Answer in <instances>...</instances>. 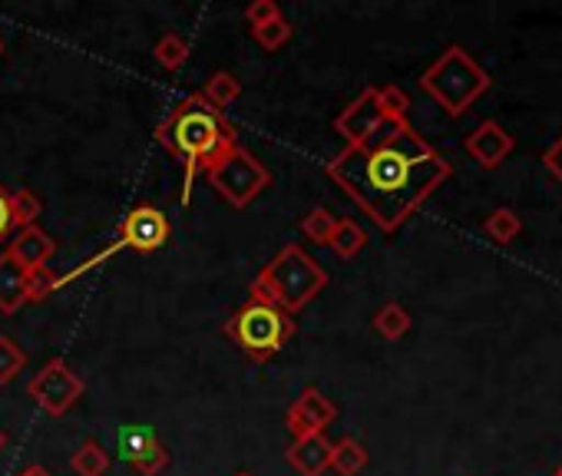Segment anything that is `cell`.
<instances>
[{"label":"cell","instance_id":"1","mask_svg":"<svg viewBox=\"0 0 562 476\" xmlns=\"http://www.w3.org/2000/svg\"><path fill=\"white\" fill-rule=\"evenodd\" d=\"M325 172L381 231H397L453 166L411 123H391L374 143L345 146Z\"/></svg>","mask_w":562,"mask_h":476},{"label":"cell","instance_id":"2","mask_svg":"<svg viewBox=\"0 0 562 476\" xmlns=\"http://www.w3.org/2000/svg\"><path fill=\"white\" fill-rule=\"evenodd\" d=\"M156 143L169 149L172 159H179L182 205H189L195 175L215 166L232 146H238V133L218 110H212L199 93H192L156 126Z\"/></svg>","mask_w":562,"mask_h":476},{"label":"cell","instance_id":"3","mask_svg":"<svg viewBox=\"0 0 562 476\" xmlns=\"http://www.w3.org/2000/svg\"><path fill=\"white\" fill-rule=\"evenodd\" d=\"M248 288H255L271 305H278L281 311H289L295 318L328 288V272L302 246H285L255 275Z\"/></svg>","mask_w":562,"mask_h":476},{"label":"cell","instance_id":"4","mask_svg":"<svg viewBox=\"0 0 562 476\" xmlns=\"http://www.w3.org/2000/svg\"><path fill=\"white\" fill-rule=\"evenodd\" d=\"M295 331H299L295 318L289 311H281L278 305H271L255 288H248V302L225 321L228 341L241 354H248L255 364L271 361L281 348L295 338Z\"/></svg>","mask_w":562,"mask_h":476},{"label":"cell","instance_id":"5","mask_svg":"<svg viewBox=\"0 0 562 476\" xmlns=\"http://www.w3.org/2000/svg\"><path fill=\"white\" fill-rule=\"evenodd\" d=\"M490 73L457 44H450L424 73H420V90L447 113V116H463L486 90H490Z\"/></svg>","mask_w":562,"mask_h":476},{"label":"cell","instance_id":"6","mask_svg":"<svg viewBox=\"0 0 562 476\" xmlns=\"http://www.w3.org/2000/svg\"><path fill=\"white\" fill-rule=\"evenodd\" d=\"M169 218L156 208V205H149V202H143V205H136V208H130L126 212V218L120 222V228H116V238L106 246V249H100L97 256H90L80 269H74L70 275H64V279H57V292L64 288V285H70L74 279H80L83 272H93L97 265H103L106 259H113V256H120V252H139V256H149V252H159L166 242H169Z\"/></svg>","mask_w":562,"mask_h":476},{"label":"cell","instance_id":"7","mask_svg":"<svg viewBox=\"0 0 562 476\" xmlns=\"http://www.w3.org/2000/svg\"><path fill=\"white\" fill-rule=\"evenodd\" d=\"M209 179V185L232 205V208H245L251 205L268 185H271V172L261 166V159L245 149L241 143L232 146L215 166H209L202 172Z\"/></svg>","mask_w":562,"mask_h":476},{"label":"cell","instance_id":"8","mask_svg":"<svg viewBox=\"0 0 562 476\" xmlns=\"http://www.w3.org/2000/svg\"><path fill=\"white\" fill-rule=\"evenodd\" d=\"M83 394H87V381L64 358L47 361L27 384V397L50 417H64Z\"/></svg>","mask_w":562,"mask_h":476},{"label":"cell","instance_id":"9","mask_svg":"<svg viewBox=\"0 0 562 476\" xmlns=\"http://www.w3.org/2000/svg\"><path fill=\"white\" fill-rule=\"evenodd\" d=\"M391 123L384 120L381 113V103H378V87H368L361 90L335 120V133L348 143V146H368L374 143Z\"/></svg>","mask_w":562,"mask_h":476},{"label":"cell","instance_id":"10","mask_svg":"<svg viewBox=\"0 0 562 476\" xmlns=\"http://www.w3.org/2000/svg\"><path fill=\"white\" fill-rule=\"evenodd\" d=\"M116 450L120 456L139 473V476H159L169 466V450L156 437L153 427L146 423H126L116 433Z\"/></svg>","mask_w":562,"mask_h":476},{"label":"cell","instance_id":"11","mask_svg":"<svg viewBox=\"0 0 562 476\" xmlns=\"http://www.w3.org/2000/svg\"><path fill=\"white\" fill-rule=\"evenodd\" d=\"M335 420H338V407H335V400H331L325 390H318V387H305V390L295 397V404L289 407V413H285V423H289V430H292L295 440H302V437H318V433H325Z\"/></svg>","mask_w":562,"mask_h":476},{"label":"cell","instance_id":"12","mask_svg":"<svg viewBox=\"0 0 562 476\" xmlns=\"http://www.w3.org/2000/svg\"><path fill=\"white\" fill-rule=\"evenodd\" d=\"M57 252V238H50V231H44L41 225H27V228H18L8 242V256L24 269V272H34V269H44Z\"/></svg>","mask_w":562,"mask_h":476},{"label":"cell","instance_id":"13","mask_svg":"<svg viewBox=\"0 0 562 476\" xmlns=\"http://www.w3.org/2000/svg\"><path fill=\"white\" fill-rule=\"evenodd\" d=\"M513 136L499 126V123H493V120H483L467 139H463V149L483 166V169H496V166H503L506 162V156L513 152Z\"/></svg>","mask_w":562,"mask_h":476},{"label":"cell","instance_id":"14","mask_svg":"<svg viewBox=\"0 0 562 476\" xmlns=\"http://www.w3.org/2000/svg\"><path fill=\"white\" fill-rule=\"evenodd\" d=\"M285 460L299 476H325L331 469V440L325 433L292 440V446L285 450Z\"/></svg>","mask_w":562,"mask_h":476},{"label":"cell","instance_id":"15","mask_svg":"<svg viewBox=\"0 0 562 476\" xmlns=\"http://www.w3.org/2000/svg\"><path fill=\"white\" fill-rule=\"evenodd\" d=\"M27 305V272L4 252L0 256V311L18 315Z\"/></svg>","mask_w":562,"mask_h":476},{"label":"cell","instance_id":"16","mask_svg":"<svg viewBox=\"0 0 562 476\" xmlns=\"http://www.w3.org/2000/svg\"><path fill=\"white\" fill-rule=\"evenodd\" d=\"M199 97L212 106V110H228L238 97H241V83H238V77L235 73H228V70H215L209 80H205V87L199 90Z\"/></svg>","mask_w":562,"mask_h":476},{"label":"cell","instance_id":"17","mask_svg":"<svg viewBox=\"0 0 562 476\" xmlns=\"http://www.w3.org/2000/svg\"><path fill=\"white\" fill-rule=\"evenodd\" d=\"M368 466V450L355 437H341L331 443V469L338 476H358Z\"/></svg>","mask_w":562,"mask_h":476},{"label":"cell","instance_id":"18","mask_svg":"<svg viewBox=\"0 0 562 476\" xmlns=\"http://www.w3.org/2000/svg\"><path fill=\"white\" fill-rule=\"evenodd\" d=\"M70 469L77 476H106V469H110V450L100 440H83L70 453Z\"/></svg>","mask_w":562,"mask_h":476},{"label":"cell","instance_id":"19","mask_svg":"<svg viewBox=\"0 0 562 476\" xmlns=\"http://www.w3.org/2000/svg\"><path fill=\"white\" fill-rule=\"evenodd\" d=\"M371 325H374V331H378L384 341H401V338H407L414 318H411V311H407L401 302H387V305L374 315Z\"/></svg>","mask_w":562,"mask_h":476},{"label":"cell","instance_id":"20","mask_svg":"<svg viewBox=\"0 0 562 476\" xmlns=\"http://www.w3.org/2000/svg\"><path fill=\"white\" fill-rule=\"evenodd\" d=\"M331 252L338 256V259H355V256H361V249L368 246V231L355 222V218H338V225H335V235H331Z\"/></svg>","mask_w":562,"mask_h":476},{"label":"cell","instance_id":"21","mask_svg":"<svg viewBox=\"0 0 562 476\" xmlns=\"http://www.w3.org/2000/svg\"><path fill=\"white\" fill-rule=\"evenodd\" d=\"M483 231L493 238L496 246H509V242H516L519 231H522V218H519L509 205H503V208H493V212L483 218Z\"/></svg>","mask_w":562,"mask_h":476},{"label":"cell","instance_id":"22","mask_svg":"<svg viewBox=\"0 0 562 476\" xmlns=\"http://www.w3.org/2000/svg\"><path fill=\"white\" fill-rule=\"evenodd\" d=\"M189 54H192V47H189V41H182L179 34H162V37L156 41V47H153V57H156V64H159L162 70H182L186 60H189Z\"/></svg>","mask_w":562,"mask_h":476},{"label":"cell","instance_id":"23","mask_svg":"<svg viewBox=\"0 0 562 476\" xmlns=\"http://www.w3.org/2000/svg\"><path fill=\"white\" fill-rule=\"evenodd\" d=\"M24 367H27V354L21 351V344L8 335H0V387L14 384Z\"/></svg>","mask_w":562,"mask_h":476},{"label":"cell","instance_id":"24","mask_svg":"<svg viewBox=\"0 0 562 476\" xmlns=\"http://www.w3.org/2000/svg\"><path fill=\"white\" fill-rule=\"evenodd\" d=\"M11 212H14V225L18 228H27V225H37V218L44 212V202L31 189H14L11 192Z\"/></svg>","mask_w":562,"mask_h":476},{"label":"cell","instance_id":"25","mask_svg":"<svg viewBox=\"0 0 562 476\" xmlns=\"http://www.w3.org/2000/svg\"><path fill=\"white\" fill-rule=\"evenodd\" d=\"M378 103H381V113L387 123H407V110H411V97L387 83V87H378Z\"/></svg>","mask_w":562,"mask_h":476},{"label":"cell","instance_id":"26","mask_svg":"<svg viewBox=\"0 0 562 476\" xmlns=\"http://www.w3.org/2000/svg\"><path fill=\"white\" fill-rule=\"evenodd\" d=\"M335 225H338V218H335L328 208H312V212L302 218V231H305V238H312V242H318V246H328V242H331Z\"/></svg>","mask_w":562,"mask_h":476},{"label":"cell","instance_id":"27","mask_svg":"<svg viewBox=\"0 0 562 476\" xmlns=\"http://www.w3.org/2000/svg\"><path fill=\"white\" fill-rule=\"evenodd\" d=\"M292 34H295V27H292L285 18H278V21H271V24L251 31V37H255V44H258L261 50H281V47H285V44L292 41Z\"/></svg>","mask_w":562,"mask_h":476},{"label":"cell","instance_id":"28","mask_svg":"<svg viewBox=\"0 0 562 476\" xmlns=\"http://www.w3.org/2000/svg\"><path fill=\"white\" fill-rule=\"evenodd\" d=\"M57 292V275L50 272V265L27 272V305H41Z\"/></svg>","mask_w":562,"mask_h":476},{"label":"cell","instance_id":"29","mask_svg":"<svg viewBox=\"0 0 562 476\" xmlns=\"http://www.w3.org/2000/svg\"><path fill=\"white\" fill-rule=\"evenodd\" d=\"M278 18H281V11H278L274 0H255V4H248V11H245V21H248L251 31H258V27H265V24H271Z\"/></svg>","mask_w":562,"mask_h":476},{"label":"cell","instance_id":"30","mask_svg":"<svg viewBox=\"0 0 562 476\" xmlns=\"http://www.w3.org/2000/svg\"><path fill=\"white\" fill-rule=\"evenodd\" d=\"M14 231H18V225H14V212H11V189L0 185V249H4V242H11Z\"/></svg>","mask_w":562,"mask_h":476},{"label":"cell","instance_id":"31","mask_svg":"<svg viewBox=\"0 0 562 476\" xmlns=\"http://www.w3.org/2000/svg\"><path fill=\"white\" fill-rule=\"evenodd\" d=\"M542 166H546V169L555 175V182L562 185V136H559V139L542 152Z\"/></svg>","mask_w":562,"mask_h":476},{"label":"cell","instance_id":"32","mask_svg":"<svg viewBox=\"0 0 562 476\" xmlns=\"http://www.w3.org/2000/svg\"><path fill=\"white\" fill-rule=\"evenodd\" d=\"M18 476H54V473H50L47 466H41V463H31V466H24Z\"/></svg>","mask_w":562,"mask_h":476},{"label":"cell","instance_id":"33","mask_svg":"<svg viewBox=\"0 0 562 476\" xmlns=\"http://www.w3.org/2000/svg\"><path fill=\"white\" fill-rule=\"evenodd\" d=\"M4 446H8V433L0 430V453H4Z\"/></svg>","mask_w":562,"mask_h":476},{"label":"cell","instance_id":"34","mask_svg":"<svg viewBox=\"0 0 562 476\" xmlns=\"http://www.w3.org/2000/svg\"><path fill=\"white\" fill-rule=\"evenodd\" d=\"M0 57H4V37H0Z\"/></svg>","mask_w":562,"mask_h":476},{"label":"cell","instance_id":"35","mask_svg":"<svg viewBox=\"0 0 562 476\" xmlns=\"http://www.w3.org/2000/svg\"><path fill=\"white\" fill-rule=\"evenodd\" d=\"M555 476H562V463H559V466H555Z\"/></svg>","mask_w":562,"mask_h":476},{"label":"cell","instance_id":"36","mask_svg":"<svg viewBox=\"0 0 562 476\" xmlns=\"http://www.w3.org/2000/svg\"><path fill=\"white\" fill-rule=\"evenodd\" d=\"M235 476H255V473H245V469H241V473H235Z\"/></svg>","mask_w":562,"mask_h":476},{"label":"cell","instance_id":"37","mask_svg":"<svg viewBox=\"0 0 562 476\" xmlns=\"http://www.w3.org/2000/svg\"><path fill=\"white\" fill-rule=\"evenodd\" d=\"M552 476H555V473H552Z\"/></svg>","mask_w":562,"mask_h":476}]
</instances>
